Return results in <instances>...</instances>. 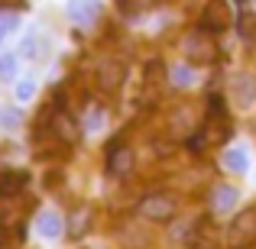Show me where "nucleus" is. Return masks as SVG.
Here are the masks:
<instances>
[{
    "instance_id": "7ed1b4c3",
    "label": "nucleus",
    "mask_w": 256,
    "mask_h": 249,
    "mask_svg": "<svg viewBox=\"0 0 256 249\" xmlns=\"http://www.w3.org/2000/svg\"><path fill=\"white\" fill-rule=\"evenodd\" d=\"M140 214H143L146 220L166 224V220H172L175 214H178V204H175V198H169V194H150V198L140 201Z\"/></svg>"
},
{
    "instance_id": "f03ea898",
    "label": "nucleus",
    "mask_w": 256,
    "mask_h": 249,
    "mask_svg": "<svg viewBox=\"0 0 256 249\" xmlns=\"http://www.w3.org/2000/svg\"><path fill=\"white\" fill-rule=\"evenodd\" d=\"M185 55H188V62H194V65H208V62H214V58H218L214 32H208V29L192 32V36H188V42H185Z\"/></svg>"
},
{
    "instance_id": "6e6552de",
    "label": "nucleus",
    "mask_w": 256,
    "mask_h": 249,
    "mask_svg": "<svg viewBox=\"0 0 256 249\" xmlns=\"http://www.w3.org/2000/svg\"><path fill=\"white\" fill-rule=\"evenodd\" d=\"M234 97H237V107H253L256 104V78L253 75H237V81H234Z\"/></svg>"
},
{
    "instance_id": "2eb2a0df",
    "label": "nucleus",
    "mask_w": 256,
    "mask_h": 249,
    "mask_svg": "<svg viewBox=\"0 0 256 249\" xmlns=\"http://www.w3.org/2000/svg\"><path fill=\"white\" fill-rule=\"evenodd\" d=\"M192 81H194V71L192 68H185V65H175V68H172V84L175 87H188Z\"/></svg>"
},
{
    "instance_id": "423d86ee",
    "label": "nucleus",
    "mask_w": 256,
    "mask_h": 249,
    "mask_svg": "<svg viewBox=\"0 0 256 249\" xmlns=\"http://www.w3.org/2000/svg\"><path fill=\"white\" fill-rule=\"evenodd\" d=\"M100 13V3L98 0H68V16L75 26H91Z\"/></svg>"
},
{
    "instance_id": "39448f33",
    "label": "nucleus",
    "mask_w": 256,
    "mask_h": 249,
    "mask_svg": "<svg viewBox=\"0 0 256 249\" xmlns=\"http://www.w3.org/2000/svg\"><path fill=\"white\" fill-rule=\"evenodd\" d=\"M230 26V6L224 0H211V3L201 10V29L208 32H220Z\"/></svg>"
},
{
    "instance_id": "4468645a",
    "label": "nucleus",
    "mask_w": 256,
    "mask_h": 249,
    "mask_svg": "<svg viewBox=\"0 0 256 249\" xmlns=\"http://www.w3.org/2000/svg\"><path fill=\"white\" fill-rule=\"evenodd\" d=\"M84 130L88 133H94V130H100V126H104V110H100V107H88V113H84Z\"/></svg>"
},
{
    "instance_id": "9d476101",
    "label": "nucleus",
    "mask_w": 256,
    "mask_h": 249,
    "mask_svg": "<svg viewBox=\"0 0 256 249\" xmlns=\"http://www.w3.org/2000/svg\"><path fill=\"white\" fill-rule=\"evenodd\" d=\"M211 207L218 214H230L234 207H237V188L218 185V188H214V194H211Z\"/></svg>"
},
{
    "instance_id": "f8f14e48",
    "label": "nucleus",
    "mask_w": 256,
    "mask_h": 249,
    "mask_svg": "<svg viewBox=\"0 0 256 249\" xmlns=\"http://www.w3.org/2000/svg\"><path fill=\"white\" fill-rule=\"evenodd\" d=\"M30 185V175L26 172H4L0 175V194H20Z\"/></svg>"
},
{
    "instance_id": "f3484780",
    "label": "nucleus",
    "mask_w": 256,
    "mask_h": 249,
    "mask_svg": "<svg viewBox=\"0 0 256 249\" xmlns=\"http://www.w3.org/2000/svg\"><path fill=\"white\" fill-rule=\"evenodd\" d=\"M16 26H20V16H16V13H0V39L10 36Z\"/></svg>"
},
{
    "instance_id": "a211bd4d",
    "label": "nucleus",
    "mask_w": 256,
    "mask_h": 249,
    "mask_svg": "<svg viewBox=\"0 0 256 249\" xmlns=\"http://www.w3.org/2000/svg\"><path fill=\"white\" fill-rule=\"evenodd\" d=\"M32 94H36V81H32V78H23V81L16 84V97L20 100H30Z\"/></svg>"
},
{
    "instance_id": "20e7f679",
    "label": "nucleus",
    "mask_w": 256,
    "mask_h": 249,
    "mask_svg": "<svg viewBox=\"0 0 256 249\" xmlns=\"http://www.w3.org/2000/svg\"><path fill=\"white\" fill-rule=\"evenodd\" d=\"M256 240V211L237 214V220L230 224V243L237 249H246Z\"/></svg>"
},
{
    "instance_id": "f257e3e1",
    "label": "nucleus",
    "mask_w": 256,
    "mask_h": 249,
    "mask_svg": "<svg viewBox=\"0 0 256 249\" xmlns=\"http://www.w3.org/2000/svg\"><path fill=\"white\" fill-rule=\"evenodd\" d=\"M201 136H204V143H211V146L224 143V139L230 136V117H227L220 97H211V104H208V123H204V130H201Z\"/></svg>"
},
{
    "instance_id": "ddd939ff",
    "label": "nucleus",
    "mask_w": 256,
    "mask_h": 249,
    "mask_svg": "<svg viewBox=\"0 0 256 249\" xmlns=\"http://www.w3.org/2000/svg\"><path fill=\"white\" fill-rule=\"evenodd\" d=\"M246 159H250V156H246L244 146H237V149H227V152H224V168H227V172L244 175V172H246Z\"/></svg>"
},
{
    "instance_id": "dca6fc26",
    "label": "nucleus",
    "mask_w": 256,
    "mask_h": 249,
    "mask_svg": "<svg viewBox=\"0 0 256 249\" xmlns=\"http://www.w3.org/2000/svg\"><path fill=\"white\" fill-rule=\"evenodd\" d=\"M16 62H20L16 55H4V58H0V78H4V81L16 78Z\"/></svg>"
},
{
    "instance_id": "412c9836",
    "label": "nucleus",
    "mask_w": 256,
    "mask_h": 249,
    "mask_svg": "<svg viewBox=\"0 0 256 249\" xmlns=\"http://www.w3.org/2000/svg\"><path fill=\"white\" fill-rule=\"evenodd\" d=\"M6 240H10V237H6V224H0V246H4Z\"/></svg>"
},
{
    "instance_id": "aec40b11",
    "label": "nucleus",
    "mask_w": 256,
    "mask_h": 249,
    "mask_svg": "<svg viewBox=\"0 0 256 249\" xmlns=\"http://www.w3.org/2000/svg\"><path fill=\"white\" fill-rule=\"evenodd\" d=\"M84 227H88V211H78L75 220H72V233H82Z\"/></svg>"
},
{
    "instance_id": "6ab92c4d",
    "label": "nucleus",
    "mask_w": 256,
    "mask_h": 249,
    "mask_svg": "<svg viewBox=\"0 0 256 249\" xmlns=\"http://www.w3.org/2000/svg\"><path fill=\"white\" fill-rule=\"evenodd\" d=\"M152 0H120V6H124L126 13H133V10H146Z\"/></svg>"
},
{
    "instance_id": "1a4fd4ad",
    "label": "nucleus",
    "mask_w": 256,
    "mask_h": 249,
    "mask_svg": "<svg viewBox=\"0 0 256 249\" xmlns=\"http://www.w3.org/2000/svg\"><path fill=\"white\" fill-rule=\"evenodd\" d=\"M133 168V149L126 146H114L110 156H107V172L110 175H126Z\"/></svg>"
},
{
    "instance_id": "9b49d317",
    "label": "nucleus",
    "mask_w": 256,
    "mask_h": 249,
    "mask_svg": "<svg viewBox=\"0 0 256 249\" xmlns=\"http://www.w3.org/2000/svg\"><path fill=\"white\" fill-rule=\"evenodd\" d=\"M36 230L42 233L46 240H58V233H62V217H58L56 211H46V214H39V220H36Z\"/></svg>"
},
{
    "instance_id": "0eeeda50",
    "label": "nucleus",
    "mask_w": 256,
    "mask_h": 249,
    "mask_svg": "<svg viewBox=\"0 0 256 249\" xmlns=\"http://www.w3.org/2000/svg\"><path fill=\"white\" fill-rule=\"evenodd\" d=\"M98 84H100V91H110L114 94L120 84H124V65L107 58V62L98 68Z\"/></svg>"
}]
</instances>
